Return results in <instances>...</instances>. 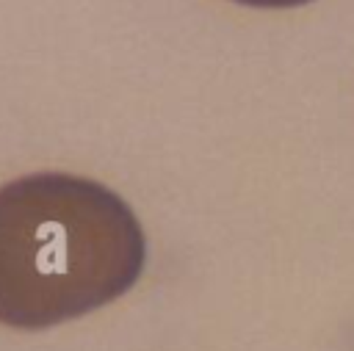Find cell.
<instances>
[{"instance_id":"cell-1","label":"cell","mask_w":354,"mask_h":351,"mask_svg":"<svg viewBox=\"0 0 354 351\" xmlns=\"http://www.w3.org/2000/svg\"><path fill=\"white\" fill-rule=\"evenodd\" d=\"M147 257L138 218L111 188L28 174L0 188V323L50 329L127 293Z\"/></svg>"},{"instance_id":"cell-2","label":"cell","mask_w":354,"mask_h":351,"mask_svg":"<svg viewBox=\"0 0 354 351\" xmlns=\"http://www.w3.org/2000/svg\"><path fill=\"white\" fill-rule=\"evenodd\" d=\"M235 3L254 6V8H293V6H301V3H310V0H235Z\"/></svg>"}]
</instances>
